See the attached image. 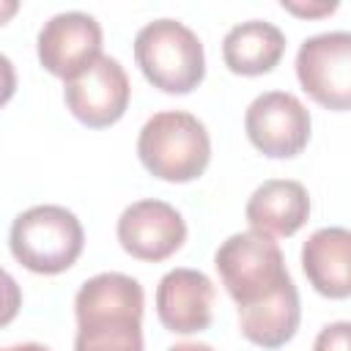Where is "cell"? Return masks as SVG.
<instances>
[{
    "instance_id": "3957f363",
    "label": "cell",
    "mask_w": 351,
    "mask_h": 351,
    "mask_svg": "<svg viewBox=\"0 0 351 351\" xmlns=\"http://www.w3.org/2000/svg\"><path fill=\"white\" fill-rule=\"evenodd\" d=\"M143 77L165 93H189L206 77V52L195 30L178 19H154L134 36Z\"/></svg>"
},
{
    "instance_id": "2e32d148",
    "label": "cell",
    "mask_w": 351,
    "mask_h": 351,
    "mask_svg": "<svg viewBox=\"0 0 351 351\" xmlns=\"http://www.w3.org/2000/svg\"><path fill=\"white\" fill-rule=\"evenodd\" d=\"M313 351H351V321L326 324L318 332Z\"/></svg>"
},
{
    "instance_id": "8992f818",
    "label": "cell",
    "mask_w": 351,
    "mask_h": 351,
    "mask_svg": "<svg viewBox=\"0 0 351 351\" xmlns=\"http://www.w3.org/2000/svg\"><path fill=\"white\" fill-rule=\"evenodd\" d=\"M244 132L263 156L291 159L302 154L310 140V112L293 93L266 90L250 101Z\"/></svg>"
},
{
    "instance_id": "e0dca14e",
    "label": "cell",
    "mask_w": 351,
    "mask_h": 351,
    "mask_svg": "<svg viewBox=\"0 0 351 351\" xmlns=\"http://www.w3.org/2000/svg\"><path fill=\"white\" fill-rule=\"evenodd\" d=\"M282 8H285V11H291V14H299V16H321V14H332V11H337V3H315V5H299V3L282 0Z\"/></svg>"
},
{
    "instance_id": "9a60e30c",
    "label": "cell",
    "mask_w": 351,
    "mask_h": 351,
    "mask_svg": "<svg viewBox=\"0 0 351 351\" xmlns=\"http://www.w3.org/2000/svg\"><path fill=\"white\" fill-rule=\"evenodd\" d=\"M74 351H143V318H93L77 324Z\"/></svg>"
},
{
    "instance_id": "9c48e42d",
    "label": "cell",
    "mask_w": 351,
    "mask_h": 351,
    "mask_svg": "<svg viewBox=\"0 0 351 351\" xmlns=\"http://www.w3.org/2000/svg\"><path fill=\"white\" fill-rule=\"evenodd\" d=\"M115 233L123 252L137 261L159 263L184 247L186 222L170 203L148 197L123 208Z\"/></svg>"
},
{
    "instance_id": "5bb4252c",
    "label": "cell",
    "mask_w": 351,
    "mask_h": 351,
    "mask_svg": "<svg viewBox=\"0 0 351 351\" xmlns=\"http://www.w3.org/2000/svg\"><path fill=\"white\" fill-rule=\"evenodd\" d=\"M143 285L121 271H104L82 282L74 296L77 324L93 318H143Z\"/></svg>"
},
{
    "instance_id": "6da1fadb",
    "label": "cell",
    "mask_w": 351,
    "mask_h": 351,
    "mask_svg": "<svg viewBox=\"0 0 351 351\" xmlns=\"http://www.w3.org/2000/svg\"><path fill=\"white\" fill-rule=\"evenodd\" d=\"M214 266L239 313L263 307L296 288L282 250L271 236L258 230L228 236L214 252Z\"/></svg>"
},
{
    "instance_id": "277c9868",
    "label": "cell",
    "mask_w": 351,
    "mask_h": 351,
    "mask_svg": "<svg viewBox=\"0 0 351 351\" xmlns=\"http://www.w3.org/2000/svg\"><path fill=\"white\" fill-rule=\"evenodd\" d=\"M11 255L36 274H60L71 269L85 247V230L74 211L63 206H33L11 222Z\"/></svg>"
},
{
    "instance_id": "d6986e66",
    "label": "cell",
    "mask_w": 351,
    "mask_h": 351,
    "mask_svg": "<svg viewBox=\"0 0 351 351\" xmlns=\"http://www.w3.org/2000/svg\"><path fill=\"white\" fill-rule=\"evenodd\" d=\"M3 351H49V348L41 346V343H16V346H8Z\"/></svg>"
},
{
    "instance_id": "ac0fdd59",
    "label": "cell",
    "mask_w": 351,
    "mask_h": 351,
    "mask_svg": "<svg viewBox=\"0 0 351 351\" xmlns=\"http://www.w3.org/2000/svg\"><path fill=\"white\" fill-rule=\"evenodd\" d=\"M167 351H214L208 343H176Z\"/></svg>"
},
{
    "instance_id": "8fae6325",
    "label": "cell",
    "mask_w": 351,
    "mask_h": 351,
    "mask_svg": "<svg viewBox=\"0 0 351 351\" xmlns=\"http://www.w3.org/2000/svg\"><path fill=\"white\" fill-rule=\"evenodd\" d=\"M244 217L258 233L293 236L310 217V195L299 181L269 178L250 195Z\"/></svg>"
},
{
    "instance_id": "7c38bea8",
    "label": "cell",
    "mask_w": 351,
    "mask_h": 351,
    "mask_svg": "<svg viewBox=\"0 0 351 351\" xmlns=\"http://www.w3.org/2000/svg\"><path fill=\"white\" fill-rule=\"evenodd\" d=\"M302 269L310 285L326 299L351 296V230L318 228L302 247Z\"/></svg>"
},
{
    "instance_id": "52a82bcc",
    "label": "cell",
    "mask_w": 351,
    "mask_h": 351,
    "mask_svg": "<svg viewBox=\"0 0 351 351\" xmlns=\"http://www.w3.org/2000/svg\"><path fill=\"white\" fill-rule=\"evenodd\" d=\"M129 77L123 66L110 55L93 60L82 74L69 80L63 88L69 112L90 129L118 123L129 107Z\"/></svg>"
},
{
    "instance_id": "4fadbf2b",
    "label": "cell",
    "mask_w": 351,
    "mask_h": 351,
    "mask_svg": "<svg viewBox=\"0 0 351 351\" xmlns=\"http://www.w3.org/2000/svg\"><path fill=\"white\" fill-rule=\"evenodd\" d=\"M285 52V36L277 25L250 19L230 27L222 38V60L233 74L258 77L269 74Z\"/></svg>"
},
{
    "instance_id": "ba28073f",
    "label": "cell",
    "mask_w": 351,
    "mask_h": 351,
    "mask_svg": "<svg viewBox=\"0 0 351 351\" xmlns=\"http://www.w3.org/2000/svg\"><path fill=\"white\" fill-rule=\"evenodd\" d=\"M36 49L41 66L69 82L101 58V25L85 11L55 14L38 30Z\"/></svg>"
},
{
    "instance_id": "7a4b0ae2",
    "label": "cell",
    "mask_w": 351,
    "mask_h": 351,
    "mask_svg": "<svg viewBox=\"0 0 351 351\" xmlns=\"http://www.w3.org/2000/svg\"><path fill=\"white\" fill-rule=\"evenodd\" d=\"M143 167L170 184H186L206 173L211 159V137L192 112L165 110L151 115L137 137Z\"/></svg>"
},
{
    "instance_id": "5b68a950",
    "label": "cell",
    "mask_w": 351,
    "mask_h": 351,
    "mask_svg": "<svg viewBox=\"0 0 351 351\" xmlns=\"http://www.w3.org/2000/svg\"><path fill=\"white\" fill-rule=\"evenodd\" d=\"M296 77L304 93L335 112L351 110V33L332 30L302 41Z\"/></svg>"
},
{
    "instance_id": "30bf717a",
    "label": "cell",
    "mask_w": 351,
    "mask_h": 351,
    "mask_svg": "<svg viewBox=\"0 0 351 351\" xmlns=\"http://www.w3.org/2000/svg\"><path fill=\"white\" fill-rule=\"evenodd\" d=\"M156 315L167 332L195 335L211 326L214 282L197 269H170L156 285Z\"/></svg>"
}]
</instances>
